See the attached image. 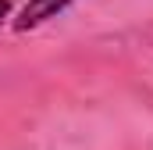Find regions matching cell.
Masks as SVG:
<instances>
[{"mask_svg": "<svg viewBox=\"0 0 153 150\" xmlns=\"http://www.w3.org/2000/svg\"><path fill=\"white\" fill-rule=\"evenodd\" d=\"M71 4H75V0H29V4L22 7V14L14 18V29H18V32L39 29L43 22H50V18H57V14H64Z\"/></svg>", "mask_w": 153, "mask_h": 150, "instance_id": "cell-1", "label": "cell"}, {"mask_svg": "<svg viewBox=\"0 0 153 150\" xmlns=\"http://www.w3.org/2000/svg\"><path fill=\"white\" fill-rule=\"evenodd\" d=\"M7 14H11V0H0V25H4Z\"/></svg>", "mask_w": 153, "mask_h": 150, "instance_id": "cell-2", "label": "cell"}]
</instances>
